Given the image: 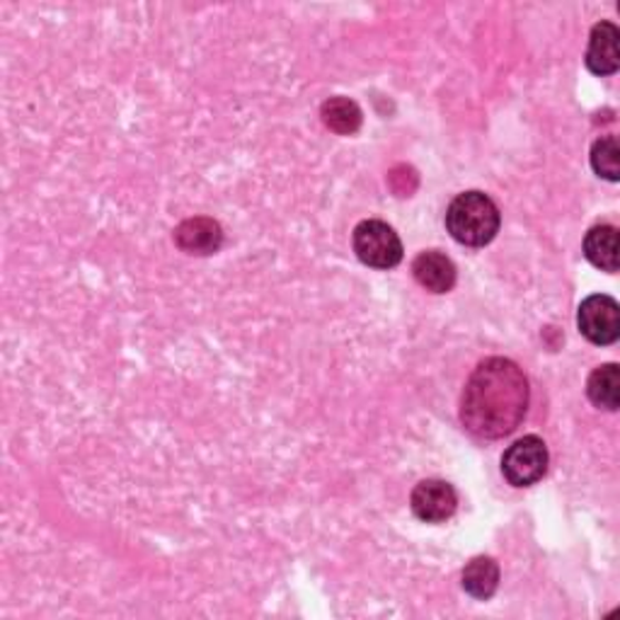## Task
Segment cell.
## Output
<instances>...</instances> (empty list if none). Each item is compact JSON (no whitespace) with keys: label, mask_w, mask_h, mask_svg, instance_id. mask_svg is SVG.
Segmentation results:
<instances>
[{"label":"cell","mask_w":620,"mask_h":620,"mask_svg":"<svg viewBox=\"0 0 620 620\" xmlns=\"http://www.w3.org/2000/svg\"><path fill=\"white\" fill-rule=\"evenodd\" d=\"M529 380L519 364L490 356L470 374L460 395V425L480 439L509 437L529 410Z\"/></svg>","instance_id":"6da1fadb"},{"label":"cell","mask_w":620,"mask_h":620,"mask_svg":"<svg viewBox=\"0 0 620 620\" xmlns=\"http://www.w3.org/2000/svg\"><path fill=\"white\" fill-rule=\"evenodd\" d=\"M502 223L497 204L485 192H464L446 209V228L460 245L482 247L495 241Z\"/></svg>","instance_id":"7a4b0ae2"},{"label":"cell","mask_w":620,"mask_h":620,"mask_svg":"<svg viewBox=\"0 0 620 620\" xmlns=\"http://www.w3.org/2000/svg\"><path fill=\"white\" fill-rule=\"evenodd\" d=\"M354 253L366 267L393 270L403 262V243L384 221H362L354 228Z\"/></svg>","instance_id":"3957f363"},{"label":"cell","mask_w":620,"mask_h":620,"mask_svg":"<svg viewBox=\"0 0 620 620\" xmlns=\"http://www.w3.org/2000/svg\"><path fill=\"white\" fill-rule=\"evenodd\" d=\"M548 446L546 441L529 434L519 441H514L505 456H502V472L509 485L514 487H531L540 478H543L548 470Z\"/></svg>","instance_id":"277c9868"},{"label":"cell","mask_w":620,"mask_h":620,"mask_svg":"<svg viewBox=\"0 0 620 620\" xmlns=\"http://www.w3.org/2000/svg\"><path fill=\"white\" fill-rule=\"evenodd\" d=\"M577 325L593 345H613L620 337V308L616 298L606 294H593L582 301L577 313Z\"/></svg>","instance_id":"5b68a950"},{"label":"cell","mask_w":620,"mask_h":620,"mask_svg":"<svg viewBox=\"0 0 620 620\" xmlns=\"http://www.w3.org/2000/svg\"><path fill=\"white\" fill-rule=\"evenodd\" d=\"M415 517L425 524H444L451 519L458 507V495L451 482L446 480H421L410 497Z\"/></svg>","instance_id":"8992f818"},{"label":"cell","mask_w":620,"mask_h":620,"mask_svg":"<svg viewBox=\"0 0 620 620\" xmlns=\"http://www.w3.org/2000/svg\"><path fill=\"white\" fill-rule=\"evenodd\" d=\"M175 245L187 255H214L223 245L221 223L209 216L182 221L175 228Z\"/></svg>","instance_id":"52a82bcc"},{"label":"cell","mask_w":620,"mask_h":620,"mask_svg":"<svg viewBox=\"0 0 620 620\" xmlns=\"http://www.w3.org/2000/svg\"><path fill=\"white\" fill-rule=\"evenodd\" d=\"M620 32L613 22L593 24L589 47H587V69L593 75H613L620 65L618 57Z\"/></svg>","instance_id":"ba28073f"},{"label":"cell","mask_w":620,"mask_h":620,"mask_svg":"<svg viewBox=\"0 0 620 620\" xmlns=\"http://www.w3.org/2000/svg\"><path fill=\"white\" fill-rule=\"evenodd\" d=\"M413 274L417 284L431 294H448L456 286V265L439 250H427V253L417 255Z\"/></svg>","instance_id":"9c48e42d"},{"label":"cell","mask_w":620,"mask_h":620,"mask_svg":"<svg viewBox=\"0 0 620 620\" xmlns=\"http://www.w3.org/2000/svg\"><path fill=\"white\" fill-rule=\"evenodd\" d=\"M585 257L601 272H618V231L613 226H593L585 237Z\"/></svg>","instance_id":"30bf717a"},{"label":"cell","mask_w":620,"mask_h":620,"mask_svg":"<svg viewBox=\"0 0 620 620\" xmlns=\"http://www.w3.org/2000/svg\"><path fill=\"white\" fill-rule=\"evenodd\" d=\"M460 585H464L466 593H470L472 599L487 601L495 597V591L499 587V565L492 558H472L464 575H460Z\"/></svg>","instance_id":"8fae6325"},{"label":"cell","mask_w":620,"mask_h":620,"mask_svg":"<svg viewBox=\"0 0 620 620\" xmlns=\"http://www.w3.org/2000/svg\"><path fill=\"white\" fill-rule=\"evenodd\" d=\"M587 395L597 407L616 413L620 405V368H618V364H603L599 368H593L587 380Z\"/></svg>","instance_id":"7c38bea8"},{"label":"cell","mask_w":620,"mask_h":620,"mask_svg":"<svg viewBox=\"0 0 620 620\" xmlns=\"http://www.w3.org/2000/svg\"><path fill=\"white\" fill-rule=\"evenodd\" d=\"M323 124L339 136H352L364 124L362 108L349 98H329L321 108Z\"/></svg>","instance_id":"4fadbf2b"},{"label":"cell","mask_w":620,"mask_h":620,"mask_svg":"<svg viewBox=\"0 0 620 620\" xmlns=\"http://www.w3.org/2000/svg\"><path fill=\"white\" fill-rule=\"evenodd\" d=\"M620 149L613 136H603L591 146V167L599 177L618 182L620 177Z\"/></svg>","instance_id":"5bb4252c"}]
</instances>
